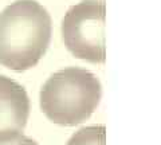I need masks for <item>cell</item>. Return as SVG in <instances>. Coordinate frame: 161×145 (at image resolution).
Here are the masks:
<instances>
[{
    "instance_id": "obj_4",
    "label": "cell",
    "mask_w": 161,
    "mask_h": 145,
    "mask_svg": "<svg viewBox=\"0 0 161 145\" xmlns=\"http://www.w3.org/2000/svg\"><path fill=\"white\" fill-rule=\"evenodd\" d=\"M30 116V98L16 81L0 75V137L18 135Z\"/></svg>"
},
{
    "instance_id": "obj_5",
    "label": "cell",
    "mask_w": 161,
    "mask_h": 145,
    "mask_svg": "<svg viewBox=\"0 0 161 145\" xmlns=\"http://www.w3.org/2000/svg\"><path fill=\"white\" fill-rule=\"evenodd\" d=\"M106 129L103 125L85 126L75 132L67 141V145H105Z\"/></svg>"
},
{
    "instance_id": "obj_2",
    "label": "cell",
    "mask_w": 161,
    "mask_h": 145,
    "mask_svg": "<svg viewBox=\"0 0 161 145\" xmlns=\"http://www.w3.org/2000/svg\"><path fill=\"white\" fill-rule=\"evenodd\" d=\"M102 86L97 75L82 67L54 72L40 90V107L54 124L74 126L86 121L98 106Z\"/></svg>"
},
{
    "instance_id": "obj_1",
    "label": "cell",
    "mask_w": 161,
    "mask_h": 145,
    "mask_svg": "<svg viewBox=\"0 0 161 145\" xmlns=\"http://www.w3.org/2000/svg\"><path fill=\"white\" fill-rule=\"evenodd\" d=\"M51 40V16L35 0H16L0 14V63L15 71L34 67Z\"/></svg>"
},
{
    "instance_id": "obj_6",
    "label": "cell",
    "mask_w": 161,
    "mask_h": 145,
    "mask_svg": "<svg viewBox=\"0 0 161 145\" xmlns=\"http://www.w3.org/2000/svg\"><path fill=\"white\" fill-rule=\"evenodd\" d=\"M0 145H39V144L35 140L18 133V135L0 137Z\"/></svg>"
},
{
    "instance_id": "obj_3",
    "label": "cell",
    "mask_w": 161,
    "mask_h": 145,
    "mask_svg": "<svg viewBox=\"0 0 161 145\" xmlns=\"http://www.w3.org/2000/svg\"><path fill=\"white\" fill-rule=\"evenodd\" d=\"M105 0H82L67 10L62 20V38L77 58L105 62Z\"/></svg>"
}]
</instances>
